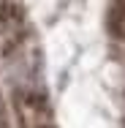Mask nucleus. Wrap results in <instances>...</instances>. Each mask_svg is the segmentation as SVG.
Listing matches in <instances>:
<instances>
[{
  "label": "nucleus",
  "mask_w": 125,
  "mask_h": 128,
  "mask_svg": "<svg viewBox=\"0 0 125 128\" xmlns=\"http://www.w3.org/2000/svg\"><path fill=\"white\" fill-rule=\"evenodd\" d=\"M14 112L19 128H57L49 96L41 87H19L14 93Z\"/></svg>",
  "instance_id": "1"
},
{
  "label": "nucleus",
  "mask_w": 125,
  "mask_h": 128,
  "mask_svg": "<svg viewBox=\"0 0 125 128\" xmlns=\"http://www.w3.org/2000/svg\"><path fill=\"white\" fill-rule=\"evenodd\" d=\"M27 33V14L22 0H0V60L22 44Z\"/></svg>",
  "instance_id": "2"
},
{
  "label": "nucleus",
  "mask_w": 125,
  "mask_h": 128,
  "mask_svg": "<svg viewBox=\"0 0 125 128\" xmlns=\"http://www.w3.org/2000/svg\"><path fill=\"white\" fill-rule=\"evenodd\" d=\"M106 27L112 41L125 52V0H106Z\"/></svg>",
  "instance_id": "3"
},
{
  "label": "nucleus",
  "mask_w": 125,
  "mask_h": 128,
  "mask_svg": "<svg viewBox=\"0 0 125 128\" xmlns=\"http://www.w3.org/2000/svg\"><path fill=\"white\" fill-rule=\"evenodd\" d=\"M0 128H11V120H8V104L0 93Z\"/></svg>",
  "instance_id": "4"
}]
</instances>
